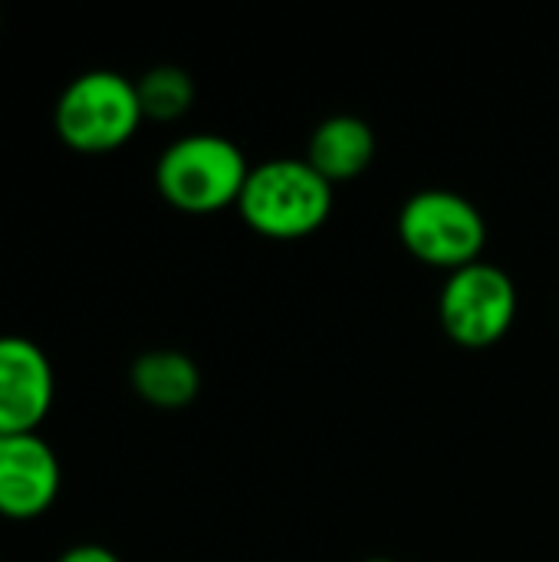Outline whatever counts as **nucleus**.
<instances>
[{"label": "nucleus", "instance_id": "f8f14e48", "mask_svg": "<svg viewBox=\"0 0 559 562\" xmlns=\"http://www.w3.org/2000/svg\"><path fill=\"white\" fill-rule=\"evenodd\" d=\"M362 562H399V560H389V557H369V560Z\"/></svg>", "mask_w": 559, "mask_h": 562}, {"label": "nucleus", "instance_id": "7ed1b4c3", "mask_svg": "<svg viewBox=\"0 0 559 562\" xmlns=\"http://www.w3.org/2000/svg\"><path fill=\"white\" fill-rule=\"evenodd\" d=\"M142 119L135 82L115 69H89L76 76L53 109L59 142L86 155L122 148L138 132Z\"/></svg>", "mask_w": 559, "mask_h": 562}, {"label": "nucleus", "instance_id": "9d476101", "mask_svg": "<svg viewBox=\"0 0 559 562\" xmlns=\"http://www.w3.org/2000/svg\"><path fill=\"white\" fill-rule=\"evenodd\" d=\"M135 92H138V105L142 115L152 122H175L181 115H188V109L194 105V79L188 69L181 66H152L148 72H142L135 79Z\"/></svg>", "mask_w": 559, "mask_h": 562}, {"label": "nucleus", "instance_id": "f257e3e1", "mask_svg": "<svg viewBox=\"0 0 559 562\" xmlns=\"http://www.w3.org/2000/svg\"><path fill=\"white\" fill-rule=\"evenodd\" d=\"M237 211L267 240H303L329 221L333 184L306 158H270L250 168Z\"/></svg>", "mask_w": 559, "mask_h": 562}, {"label": "nucleus", "instance_id": "0eeeda50", "mask_svg": "<svg viewBox=\"0 0 559 562\" xmlns=\"http://www.w3.org/2000/svg\"><path fill=\"white\" fill-rule=\"evenodd\" d=\"M63 471L46 438L0 435V517L36 520L59 497Z\"/></svg>", "mask_w": 559, "mask_h": 562}, {"label": "nucleus", "instance_id": "39448f33", "mask_svg": "<svg viewBox=\"0 0 559 562\" xmlns=\"http://www.w3.org/2000/svg\"><path fill=\"white\" fill-rule=\"evenodd\" d=\"M517 286L497 263L478 260L445 277L438 293V323L461 349L497 346L517 319Z\"/></svg>", "mask_w": 559, "mask_h": 562}, {"label": "nucleus", "instance_id": "1a4fd4ad", "mask_svg": "<svg viewBox=\"0 0 559 562\" xmlns=\"http://www.w3.org/2000/svg\"><path fill=\"white\" fill-rule=\"evenodd\" d=\"M132 392L161 412L188 408L201 395V369L188 352L178 349H148L128 369Z\"/></svg>", "mask_w": 559, "mask_h": 562}, {"label": "nucleus", "instance_id": "6e6552de", "mask_svg": "<svg viewBox=\"0 0 559 562\" xmlns=\"http://www.w3.org/2000/svg\"><path fill=\"white\" fill-rule=\"evenodd\" d=\"M333 188L356 181L376 161V132L359 115H329L323 119L306 142L303 155Z\"/></svg>", "mask_w": 559, "mask_h": 562}, {"label": "nucleus", "instance_id": "20e7f679", "mask_svg": "<svg viewBox=\"0 0 559 562\" xmlns=\"http://www.w3.org/2000/svg\"><path fill=\"white\" fill-rule=\"evenodd\" d=\"M402 247L435 270L455 273L481 260L488 247V221L474 201L448 188L415 191L399 211Z\"/></svg>", "mask_w": 559, "mask_h": 562}, {"label": "nucleus", "instance_id": "9b49d317", "mask_svg": "<svg viewBox=\"0 0 559 562\" xmlns=\"http://www.w3.org/2000/svg\"><path fill=\"white\" fill-rule=\"evenodd\" d=\"M56 562H122L119 553H112L109 547H99V543H79V547H69Z\"/></svg>", "mask_w": 559, "mask_h": 562}, {"label": "nucleus", "instance_id": "f03ea898", "mask_svg": "<svg viewBox=\"0 0 559 562\" xmlns=\"http://www.w3.org/2000/svg\"><path fill=\"white\" fill-rule=\"evenodd\" d=\"M250 165L241 145L214 132H194L171 142L155 161L158 194L181 214H217L237 207Z\"/></svg>", "mask_w": 559, "mask_h": 562}, {"label": "nucleus", "instance_id": "423d86ee", "mask_svg": "<svg viewBox=\"0 0 559 562\" xmlns=\"http://www.w3.org/2000/svg\"><path fill=\"white\" fill-rule=\"evenodd\" d=\"M56 379L46 352L26 336H0V435H33L46 422Z\"/></svg>", "mask_w": 559, "mask_h": 562}]
</instances>
